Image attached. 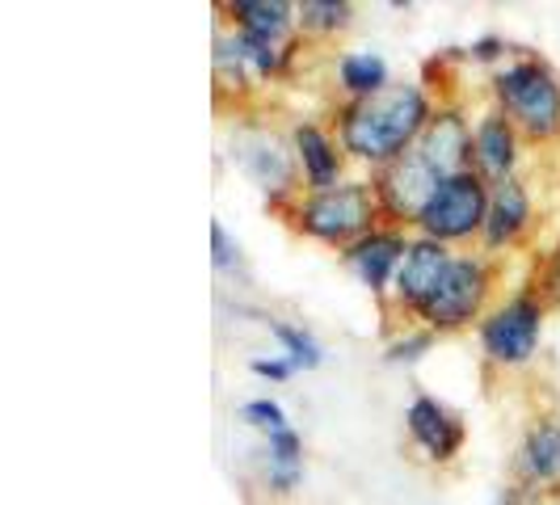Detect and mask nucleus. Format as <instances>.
Returning a JSON list of instances; mask_svg holds the SVG:
<instances>
[{
	"mask_svg": "<svg viewBox=\"0 0 560 505\" xmlns=\"http://www.w3.org/2000/svg\"><path fill=\"white\" fill-rule=\"evenodd\" d=\"M514 148H518L514 143V122L502 110L485 114L477 122V131H472V156L480 165V177H493L498 186L510 181V168H514V156H518Z\"/></svg>",
	"mask_w": 560,
	"mask_h": 505,
	"instance_id": "13",
	"label": "nucleus"
},
{
	"mask_svg": "<svg viewBox=\"0 0 560 505\" xmlns=\"http://www.w3.org/2000/svg\"><path fill=\"white\" fill-rule=\"evenodd\" d=\"M236 418L245 421V425H253V430H266V438H270V434H282V430H291V425H287V413H282L275 400H249V404H241Z\"/></svg>",
	"mask_w": 560,
	"mask_h": 505,
	"instance_id": "22",
	"label": "nucleus"
},
{
	"mask_svg": "<svg viewBox=\"0 0 560 505\" xmlns=\"http://www.w3.org/2000/svg\"><path fill=\"white\" fill-rule=\"evenodd\" d=\"M485 295H489V270H485V261L455 257L447 266V274H443V282L413 312H418L430 329H459V325H468L480 312Z\"/></svg>",
	"mask_w": 560,
	"mask_h": 505,
	"instance_id": "4",
	"label": "nucleus"
},
{
	"mask_svg": "<svg viewBox=\"0 0 560 505\" xmlns=\"http://www.w3.org/2000/svg\"><path fill=\"white\" fill-rule=\"evenodd\" d=\"M439 186H443V173L425 161L421 148H409L405 156H396L393 165L384 168V177H380L375 190H380L384 207L393 211L396 220L421 224V215H425V207L434 202Z\"/></svg>",
	"mask_w": 560,
	"mask_h": 505,
	"instance_id": "6",
	"label": "nucleus"
},
{
	"mask_svg": "<svg viewBox=\"0 0 560 505\" xmlns=\"http://www.w3.org/2000/svg\"><path fill=\"white\" fill-rule=\"evenodd\" d=\"M493 89H498L502 114H510L527 136L548 140L560 131V84L544 63L535 59L510 63L505 72H498Z\"/></svg>",
	"mask_w": 560,
	"mask_h": 505,
	"instance_id": "2",
	"label": "nucleus"
},
{
	"mask_svg": "<svg viewBox=\"0 0 560 505\" xmlns=\"http://www.w3.org/2000/svg\"><path fill=\"white\" fill-rule=\"evenodd\" d=\"M295 156H300V165H304V173H308V186L316 190V195H320V190H334L341 161H337L334 143L325 140L320 127L304 122V127L295 131Z\"/></svg>",
	"mask_w": 560,
	"mask_h": 505,
	"instance_id": "15",
	"label": "nucleus"
},
{
	"mask_svg": "<svg viewBox=\"0 0 560 505\" xmlns=\"http://www.w3.org/2000/svg\"><path fill=\"white\" fill-rule=\"evenodd\" d=\"M548 286H552V291L560 295V249L552 252V266H548Z\"/></svg>",
	"mask_w": 560,
	"mask_h": 505,
	"instance_id": "27",
	"label": "nucleus"
},
{
	"mask_svg": "<svg viewBox=\"0 0 560 505\" xmlns=\"http://www.w3.org/2000/svg\"><path fill=\"white\" fill-rule=\"evenodd\" d=\"M371 215H375V198L363 181H346V186H334V190H320L312 195L304 207H300V227L312 232L316 240H329V245H341L350 236H359L371 227Z\"/></svg>",
	"mask_w": 560,
	"mask_h": 505,
	"instance_id": "5",
	"label": "nucleus"
},
{
	"mask_svg": "<svg viewBox=\"0 0 560 505\" xmlns=\"http://www.w3.org/2000/svg\"><path fill=\"white\" fill-rule=\"evenodd\" d=\"M539 329H544V308L535 304L532 295H518V300H510L505 308H498L485 320L480 345H485V354H489L493 363L518 366L535 354Z\"/></svg>",
	"mask_w": 560,
	"mask_h": 505,
	"instance_id": "7",
	"label": "nucleus"
},
{
	"mask_svg": "<svg viewBox=\"0 0 560 505\" xmlns=\"http://www.w3.org/2000/svg\"><path fill=\"white\" fill-rule=\"evenodd\" d=\"M249 371L253 375H261V379L282 384V379H291V375H295V363H291V359H253Z\"/></svg>",
	"mask_w": 560,
	"mask_h": 505,
	"instance_id": "24",
	"label": "nucleus"
},
{
	"mask_svg": "<svg viewBox=\"0 0 560 505\" xmlns=\"http://www.w3.org/2000/svg\"><path fill=\"white\" fill-rule=\"evenodd\" d=\"M523 472L532 480H557L560 477V425L544 421L527 434L523 447Z\"/></svg>",
	"mask_w": 560,
	"mask_h": 505,
	"instance_id": "19",
	"label": "nucleus"
},
{
	"mask_svg": "<svg viewBox=\"0 0 560 505\" xmlns=\"http://www.w3.org/2000/svg\"><path fill=\"white\" fill-rule=\"evenodd\" d=\"M304 477V443L295 430H282L266 438V484L275 493H295V484Z\"/></svg>",
	"mask_w": 560,
	"mask_h": 505,
	"instance_id": "16",
	"label": "nucleus"
},
{
	"mask_svg": "<svg viewBox=\"0 0 560 505\" xmlns=\"http://www.w3.org/2000/svg\"><path fill=\"white\" fill-rule=\"evenodd\" d=\"M405 421H409L413 443H418L434 463H447V459H455V450L464 447V425H459V418H455L451 409H443L434 396H418V400L409 404Z\"/></svg>",
	"mask_w": 560,
	"mask_h": 505,
	"instance_id": "9",
	"label": "nucleus"
},
{
	"mask_svg": "<svg viewBox=\"0 0 560 505\" xmlns=\"http://www.w3.org/2000/svg\"><path fill=\"white\" fill-rule=\"evenodd\" d=\"M455 257H447V249L439 245V240H413L409 252H405V261H400V270H396V300L405 304V308H418L421 300L443 282L447 274V266Z\"/></svg>",
	"mask_w": 560,
	"mask_h": 505,
	"instance_id": "10",
	"label": "nucleus"
},
{
	"mask_svg": "<svg viewBox=\"0 0 560 505\" xmlns=\"http://www.w3.org/2000/svg\"><path fill=\"white\" fill-rule=\"evenodd\" d=\"M405 236H396V232H366L363 240H354L350 249H346V261H350V270L359 274L363 286L371 291H384L388 279H393L396 270H400V261H405Z\"/></svg>",
	"mask_w": 560,
	"mask_h": 505,
	"instance_id": "11",
	"label": "nucleus"
},
{
	"mask_svg": "<svg viewBox=\"0 0 560 505\" xmlns=\"http://www.w3.org/2000/svg\"><path fill=\"white\" fill-rule=\"evenodd\" d=\"M211 245H215V270H228V266L241 257V249L228 240L224 224H211Z\"/></svg>",
	"mask_w": 560,
	"mask_h": 505,
	"instance_id": "25",
	"label": "nucleus"
},
{
	"mask_svg": "<svg viewBox=\"0 0 560 505\" xmlns=\"http://www.w3.org/2000/svg\"><path fill=\"white\" fill-rule=\"evenodd\" d=\"M527 220H532V198H527V190H523V181H502L498 190H493V198H489V220H485V245L489 249H502V245H510L523 227H527Z\"/></svg>",
	"mask_w": 560,
	"mask_h": 505,
	"instance_id": "14",
	"label": "nucleus"
},
{
	"mask_svg": "<svg viewBox=\"0 0 560 505\" xmlns=\"http://www.w3.org/2000/svg\"><path fill=\"white\" fill-rule=\"evenodd\" d=\"M270 333L282 341V350H287V359L295 363V371H316V366H320V345H316L304 329H295V325H287V320H270Z\"/></svg>",
	"mask_w": 560,
	"mask_h": 505,
	"instance_id": "20",
	"label": "nucleus"
},
{
	"mask_svg": "<svg viewBox=\"0 0 560 505\" xmlns=\"http://www.w3.org/2000/svg\"><path fill=\"white\" fill-rule=\"evenodd\" d=\"M434 345V333H409L388 345V363H418L421 354Z\"/></svg>",
	"mask_w": 560,
	"mask_h": 505,
	"instance_id": "23",
	"label": "nucleus"
},
{
	"mask_svg": "<svg viewBox=\"0 0 560 505\" xmlns=\"http://www.w3.org/2000/svg\"><path fill=\"white\" fill-rule=\"evenodd\" d=\"M228 13L241 22V34L261 38V43H279L291 30V4H282V0H236V4H228Z\"/></svg>",
	"mask_w": 560,
	"mask_h": 505,
	"instance_id": "17",
	"label": "nucleus"
},
{
	"mask_svg": "<svg viewBox=\"0 0 560 505\" xmlns=\"http://www.w3.org/2000/svg\"><path fill=\"white\" fill-rule=\"evenodd\" d=\"M489 190H485V177L480 173H455V177H443L434 202L425 207L421 215V232L439 245L447 240H464L472 236L477 227H485L489 220Z\"/></svg>",
	"mask_w": 560,
	"mask_h": 505,
	"instance_id": "3",
	"label": "nucleus"
},
{
	"mask_svg": "<svg viewBox=\"0 0 560 505\" xmlns=\"http://www.w3.org/2000/svg\"><path fill=\"white\" fill-rule=\"evenodd\" d=\"M430 127V106L421 97V89L413 84H393L375 97L359 102L354 110H346L341 118V143L346 152H354L359 161L371 165H393L396 156H405L418 136H425Z\"/></svg>",
	"mask_w": 560,
	"mask_h": 505,
	"instance_id": "1",
	"label": "nucleus"
},
{
	"mask_svg": "<svg viewBox=\"0 0 560 505\" xmlns=\"http://www.w3.org/2000/svg\"><path fill=\"white\" fill-rule=\"evenodd\" d=\"M232 161H236V168L249 177L257 190H266V195L291 190V177H295L291 152L282 148V140L275 131H266V127H241L232 136Z\"/></svg>",
	"mask_w": 560,
	"mask_h": 505,
	"instance_id": "8",
	"label": "nucleus"
},
{
	"mask_svg": "<svg viewBox=\"0 0 560 505\" xmlns=\"http://www.w3.org/2000/svg\"><path fill=\"white\" fill-rule=\"evenodd\" d=\"M418 148L443 177H455V173H468L464 161L472 156V131H468V122L455 110H443L430 118V127H425Z\"/></svg>",
	"mask_w": 560,
	"mask_h": 505,
	"instance_id": "12",
	"label": "nucleus"
},
{
	"mask_svg": "<svg viewBox=\"0 0 560 505\" xmlns=\"http://www.w3.org/2000/svg\"><path fill=\"white\" fill-rule=\"evenodd\" d=\"M337 77H341V89L354 93V97H375L388 89V63L375 56V51H346L337 59Z\"/></svg>",
	"mask_w": 560,
	"mask_h": 505,
	"instance_id": "18",
	"label": "nucleus"
},
{
	"mask_svg": "<svg viewBox=\"0 0 560 505\" xmlns=\"http://www.w3.org/2000/svg\"><path fill=\"white\" fill-rule=\"evenodd\" d=\"M505 51L502 38H480L477 47H472V59H498Z\"/></svg>",
	"mask_w": 560,
	"mask_h": 505,
	"instance_id": "26",
	"label": "nucleus"
},
{
	"mask_svg": "<svg viewBox=\"0 0 560 505\" xmlns=\"http://www.w3.org/2000/svg\"><path fill=\"white\" fill-rule=\"evenodd\" d=\"M300 22H304V30L334 34V30L350 26V4H341V0H304L300 4Z\"/></svg>",
	"mask_w": 560,
	"mask_h": 505,
	"instance_id": "21",
	"label": "nucleus"
}]
</instances>
